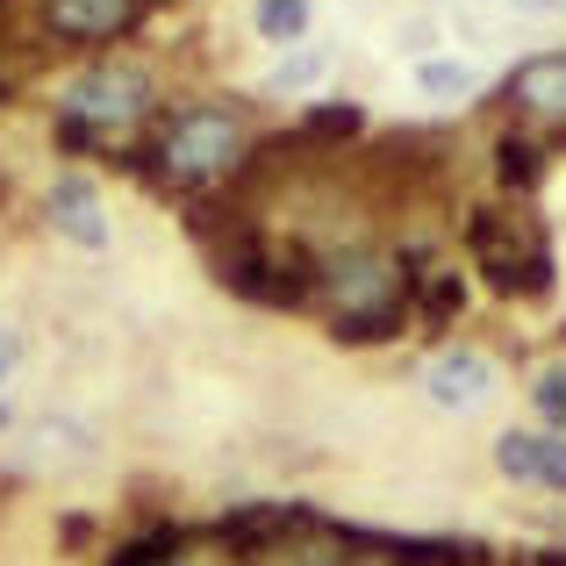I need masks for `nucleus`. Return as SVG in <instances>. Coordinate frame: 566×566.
Wrapping results in <instances>:
<instances>
[{
	"instance_id": "f257e3e1",
	"label": "nucleus",
	"mask_w": 566,
	"mask_h": 566,
	"mask_svg": "<svg viewBox=\"0 0 566 566\" xmlns=\"http://www.w3.org/2000/svg\"><path fill=\"white\" fill-rule=\"evenodd\" d=\"M259 115L244 108V101L230 94H193V101H172L166 115H158L151 129H144V144L123 158L129 172H144L158 193H172L180 208L193 201H216V193H237L259 172Z\"/></svg>"
},
{
	"instance_id": "f03ea898",
	"label": "nucleus",
	"mask_w": 566,
	"mask_h": 566,
	"mask_svg": "<svg viewBox=\"0 0 566 566\" xmlns=\"http://www.w3.org/2000/svg\"><path fill=\"white\" fill-rule=\"evenodd\" d=\"M409 294H416L409 259L395 244H380V237L316 244V316L331 345H345V352L395 345L409 331Z\"/></svg>"
},
{
	"instance_id": "7ed1b4c3",
	"label": "nucleus",
	"mask_w": 566,
	"mask_h": 566,
	"mask_svg": "<svg viewBox=\"0 0 566 566\" xmlns=\"http://www.w3.org/2000/svg\"><path fill=\"white\" fill-rule=\"evenodd\" d=\"M459 244H467L473 273L488 280V294H502V302H545L559 287V251L531 201L459 208Z\"/></svg>"
},
{
	"instance_id": "20e7f679",
	"label": "nucleus",
	"mask_w": 566,
	"mask_h": 566,
	"mask_svg": "<svg viewBox=\"0 0 566 566\" xmlns=\"http://www.w3.org/2000/svg\"><path fill=\"white\" fill-rule=\"evenodd\" d=\"M57 115L86 123L101 137V151L123 166V158L144 144V129L166 115V86H158L151 65H137V57H123V51H101L57 86Z\"/></svg>"
},
{
	"instance_id": "39448f33",
	"label": "nucleus",
	"mask_w": 566,
	"mask_h": 566,
	"mask_svg": "<svg viewBox=\"0 0 566 566\" xmlns=\"http://www.w3.org/2000/svg\"><path fill=\"white\" fill-rule=\"evenodd\" d=\"M144 14H151V0H36V36L51 43V51H115L123 36H137Z\"/></svg>"
},
{
	"instance_id": "423d86ee",
	"label": "nucleus",
	"mask_w": 566,
	"mask_h": 566,
	"mask_svg": "<svg viewBox=\"0 0 566 566\" xmlns=\"http://www.w3.org/2000/svg\"><path fill=\"white\" fill-rule=\"evenodd\" d=\"M495 94H502V108H510V123L538 129V137H559L566 129V51L516 57Z\"/></svg>"
},
{
	"instance_id": "0eeeda50",
	"label": "nucleus",
	"mask_w": 566,
	"mask_h": 566,
	"mask_svg": "<svg viewBox=\"0 0 566 566\" xmlns=\"http://www.w3.org/2000/svg\"><path fill=\"white\" fill-rule=\"evenodd\" d=\"M36 208L51 222V237H65L72 251H108V193L86 180V172H51Z\"/></svg>"
},
{
	"instance_id": "6e6552de",
	"label": "nucleus",
	"mask_w": 566,
	"mask_h": 566,
	"mask_svg": "<svg viewBox=\"0 0 566 566\" xmlns=\"http://www.w3.org/2000/svg\"><path fill=\"white\" fill-rule=\"evenodd\" d=\"M423 395H430V409H452V416L481 409L495 395V359L481 345H438L423 359Z\"/></svg>"
},
{
	"instance_id": "1a4fd4ad",
	"label": "nucleus",
	"mask_w": 566,
	"mask_h": 566,
	"mask_svg": "<svg viewBox=\"0 0 566 566\" xmlns=\"http://www.w3.org/2000/svg\"><path fill=\"white\" fill-rule=\"evenodd\" d=\"M495 473L510 488L566 495V438H559V430H502V438H495Z\"/></svg>"
},
{
	"instance_id": "9d476101",
	"label": "nucleus",
	"mask_w": 566,
	"mask_h": 566,
	"mask_svg": "<svg viewBox=\"0 0 566 566\" xmlns=\"http://www.w3.org/2000/svg\"><path fill=\"white\" fill-rule=\"evenodd\" d=\"M488 172H495V187L510 193V201H531V193L545 187V172H553V144H545L538 129L510 123V129H495V144H488Z\"/></svg>"
},
{
	"instance_id": "9b49d317",
	"label": "nucleus",
	"mask_w": 566,
	"mask_h": 566,
	"mask_svg": "<svg viewBox=\"0 0 566 566\" xmlns=\"http://www.w3.org/2000/svg\"><path fill=\"white\" fill-rule=\"evenodd\" d=\"M467 316V273L459 265H423L416 273V294H409V331H423V337H444L452 323Z\"/></svg>"
},
{
	"instance_id": "f8f14e48",
	"label": "nucleus",
	"mask_w": 566,
	"mask_h": 566,
	"mask_svg": "<svg viewBox=\"0 0 566 566\" xmlns=\"http://www.w3.org/2000/svg\"><path fill=\"white\" fill-rule=\"evenodd\" d=\"M187 516H151L144 531H129V538H115L108 553H101V566H166L172 553H180V538H187Z\"/></svg>"
},
{
	"instance_id": "ddd939ff",
	"label": "nucleus",
	"mask_w": 566,
	"mask_h": 566,
	"mask_svg": "<svg viewBox=\"0 0 566 566\" xmlns=\"http://www.w3.org/2000/svg\"><path fill=\"white\" fill-rule=\"evenodd\" d=\"M416 86H423L430 101H473L481 94V72H473L467 57H416Z\"/></svg>"
},
{
	"instance_id": "4468645a",
	"label": "nucleus",
	"mask_w": 566,
	"mask_h": 566,
	"mask_svg": "<svg viewBox=\"0 0 566 566\" xmlns=\"http://www.w3.org/2000/svg\"><path fill=\"white\" fill-rule=\"evenodd\" d=\"M251 29H259V43L287 51L308 36V0H251Z\"/></svg>"
},
{
	"instance_id": "2eb2a0df",
	"label": "nucleus",
	"mask_w": 566,
	"mask_h": 566,
	"mask_svg": "<svg viewBox=\"0 0 566 566\" xmlns=\"http://www.w3.org/2000/svg\"><path fill=\"white\" fill-rule=\"evenodd\" d=\"M29 444H36V459H57V467L94 459V430H80V423H36V430H29Z\"/></svg>"
},
{
	"instance_id": "dca6fc26",
	"label": "nucleus",
	"mask_w": 566,
	"mask_h": 566,
	"mask_svg": "<svg viewBox=\"0 0 566 566\" xmlns=\"http://www.w3.org/2000/svg\"><path fill=\"white\" fill-rule=\"evenodd\" d=\"M531 409H538L545 430H559V438H566V359L538 366V380H531Z\"/></svg>"
},
{
	"instance_id": "f3484780",
	"label": "nucleus",
	"mask_w": 566,
	"mask_h": 566,
	"mask_svg": "<svg viewBox=\"0 0 566 566\" xmlns=\"http://www.w3.org/2000/svg\"><path fill=\"white\" fill-rule=\"evenodd\" d=\"M323 80V51H294V57H280V65H273V80H265V86H273V94H302V86H316Z\"/></svg>"
},
{
	"instance_id": "a211bd4d",
	"label": "nucleus",
	"mask_w": 566,
	"mask_h": 566,
	"mask_svg": "<svg viewBox=\"0 0 566 566\" xmlns=\"http://www.w3.org/2000/svg\"><path fill=\"white\" fill-rule=\"evenodd\" d=\"M14 366H22V337H14L8 323H0V387H8V374H14Z\"/></svg>"
},
{
	"instance_id": "6ab92c4d",
	"label": "nucleus",
	"mask_w": 566,
	"mask_h": 566,
	"mask_svg": "<svg viewBox=\"0 0 566 566\" xmlns=\"http://www.w3.org/2000/svg\"><path fill=\"white\" fill-rule=\"evenodd\" d=\"M502 566H566V545H545V553H510Z\"/></svg>"
},
{
	"instance_id": "aec40b11",
	"label": "nucleus",
	"mask_w": 566,
	"mask_h": 566,
	"mask_svg": "<svg viewBox=\"0 0 566 566\" xmlns=\"http://www.w3.org/2000/svg\"><path fill=\"white\" fill-rule=\"evenodd\" d=\"M510 8H524V14H566V0H510Z\"/></svg>"
},
{
	"instance_id": "412c9836",
	"label": "nucleus",
	"mask_w": 566,
	"mask_h": 566,
	"mask_svg": "<svg viewBox=\"0 0 566 566\" xmlns=\"http://www.w3.org/2000/svg\"><path fill=\"white\" fill-rule=\"evenodd\" d=\"M14 423V401H8V387H0V430H8Z\"/></svg>"
}]
</instances>
